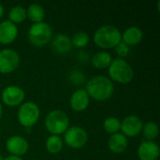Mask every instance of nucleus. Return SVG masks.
I'll return each mask as SVG.
<instances>
[{"label":"nucleus","instance_id":"nucleus-1","mask_svg":"<svg viewBox=\"0 0 160 160\" xmlns=\"http://www.w3.org/2000/svg\"><path fill=\"white\" fill-rule=\"evenodd\" d=\"M85 91L90 98L96 101H106L112 97L114 84L108 77L98 75L86 82Z\"/></svg>","mask_w":160,"mask_h":160},{"label":"nucleus","instance_id":"nucleus-2","mask_svg":"<svg viewBox=\"0 0 160 160\" xmlns=\"http://www.w3.org/2000/svg\"><path fill=\"white\" fill-rule=\"evenodd\" d=\"M122 41V32L112 24L102 25L94 34V43L100 49H114Z\"/></svg>","mask_w":160,"mask_h":160},{"label":"nucleus","instance_id":"nucleus-3","mask_svg":"<svg viewBox=\"0 0 160 160\" xmlns=\"http://www.w3.org/2000/svg\"><path fill=\"white\" fill-rule=\"evenodd\" d=\"M109 79L120 84H128L132 82L134 78V70L131 65L124 58L112 59L108 68Z\"/></svg>","mask_w":160,"mask_h":160},{"label":"nucleus","instance_id":"nucleus-4","mask_svg":"<svg viewBox=\"0 0 160 160\" xmlns=\"http://www.w3.org/2000/svg\"><path fill=\"white\" fill-rule=\"evenodd\" d=\"M69 118L62 110H52L49 112L44 120L46 130L51 135L59 136L64 134L69 128Z\"/></svg>","mask_w":160,"mask_h":160},{"label":"nucleus","instance_id":"nucleus-5","mask_svg":"<svg viewBox=\"0 0 160 160\" xmlns=\"http://www.w3.org/2000/svg\"><path fill=\"white\" fill-rule=\"evenodd\" d=\"M52 28L47 22L32 23L28 29L27 37L31 45L37 48L44 47L52 38Z\"/></svg>","mask_w":160,"mask_h":160},{"label":"nucleus","instance_id":"nucleus-6","mask_svg":"<svg viewBox=\"0 0 160 160\" xmlns=\"http://www.w3.org/2000/svg\"><path fill=\"white\" fill-rule=\"evenodd\" d=\"M39 117L40 109L37 103L33 101H26L19 106L17 119L22 127L25 128L34 127L38 122Z\"/></svg>","mask_w":160,"mask_h":160},{"label":"nucleus","instance_id":"nucleus-7","mask_svg":"<svg viewBox=\"0 0 160 160\" xmlns=\"http://www.w3.org/2000/svg\"><path fill=\"white\" fill-rule=\"evenodd\" d=\"M88 141V134L84 128L78 126L69 127L64 133V142L72 149L84 147Z\"/></svg>","mask_w":160,"mask_h":160},{"label":"nucleus","instance_id":"nucleus-8","mask_svg":"<svg viewBox=\"0 0 160 160\" xmlns=\"http://www.w3.org/2000/svg\"><path fill=\"white\" fill-rule=\"evenodd\" d=\"M19 53L10 48H6L0 51V73L9 74L15 71L20 65Z\"/></svg>","mask_w":160,"mask_h":160},{"label":"nucleus","instance_id":"nucleus-9","mask_svg":"<svg viewBox=\"0 0 160 160\" xmlns=\"http://www.w3.org/2000/svg\"><path fill=\"white\" fill-rule=\"evenodd\" d=\"M25 98V93L22 88L17 85H8L4 88L1 94L2 102L8 107H18L22 105Z\"/></svg>","mask_w":160,"mask_h":160},{"label":"nucleus","instance_id":"nucleus-10","mask_svg":"<svg viewBox=\"0 0 160 160\" xmlns=\"http://www.w3.org/2000/svg\"><path fill=\"white\" fill-rule=\"evenodd\" d=\"M143 127L142 120L137 115H128L121 121V128L122 134L127 138H135L140 133H142V129Z\"/></svg>","mask_w":160,"mask_h":160},{"label":"nucleus","instance_id":"nucleus-11","mask_svg":"<svg viewBox=\"0 0 160 160\" xmlns=\"http://www.w3.org/2000/svg\"><path fill=\"white\" fill-rule=\"evenodd\" d=\"M6 149L11 156L22 158L28 152L29 144L25 138L19 135H13L7 140Z\"/></svg>","mask_w":160,"mask_h":160},{"label":"nucleus","instance_id":"nucleus-12","mask_svg":"<svg viewBox=\"0 0 160 160\" xmlns=\"http://www.w3.org/2000/svg\"><path fill=\"white\" fill-rule=\"evenodd\" d=\"M90 104V98L84 88L75 90L69 98L70 108L77 112L85 111Z\"/></svg>","mask_w":160,"mask_h":160},{"label":"nucleus","instance_id":"nucleus-13","mask_svg":"<svg viewBox=\"0 0 160 160\" xmlns=\"http://www.w3.org/2000/svg\"><path fill=\"white\" fill-rule=\"evenodd\" d=\"M18 26L8 20L0 22V43L3 45L11 44L18 38Z\"/></svg>","mask_w":160,"mask_h":160},{"label":"nucleus","instance_id":"nucleus-14","mask_svg":"<svg viewBox=\"0 0 160 160\" xmlns=\"http://www.w3.org/2000/svg\"><path fill=\"white\" fill-rule=\"evenodd\" d=\"M138 158L140 160H158L159 158L160 149L155 142H142L138 147Z\"/></svg>","mask_w":160,"mask_h":160},{"label":"nucleus","instance_id":"nucleus-15","mask_svg":"<svg viewBox=\"0 0 160 160\" xmlns=\"http://www.w3.org/2000/svg\"><path fill=\"white\" fill-rule=\"evenodd\" d=\"M52 49L57 54H67L71 51L72 44L70 38L66 34H57L52 38Z\"/></svg>","mask_w":160,"mask_h":160},{"label":"nucleus","instance_id":"nucleus-16","mask_svg":"<svg viewBox=\"0 0 160 160\" xmlns=\"http://www.w3.org/2000/svg\"><path fill=\"white\" fill-rule=\"evenodd\" d=\"M143 38L142 30L137 26H130L124 30L122 33V42L127 44L128 47L138 45Z\"/></svg>","mask_w":160,"mask_h":160},{"label":"nucleus","instance_id":"nucleus-17","mask_svg":"<svg viewBox=\"0 0 160 160\" xmlns=\"http://www.w3.org/2000/svg\"><path fill=\"white\" fill-rule=\"evenodd\" d=\"M128 146V138L122 133L118 132L110 136L108 140V147L111 152L114 154H122L124 153Z\"/></svg>","mask_w":160,"mask_h":160},{"label":"nucleus","instance_id":"nucleus-18","mask_svg":"<svg viewBox=\"0 0 160 160\" xmlns=\"http://www.w3.org/2000/svg\"><path fill=\"white\" fill-rule=\"evenodd\" d=\"M112 61V56L110 52L106 51H100L93 55L91 59V64L97 69H105L110 67Z\"/></svg>","mask_w":160,"mask_h":160},{"label":"nucleus","instance_id":"nucleus-19","mask_svg":"<svg viewBox=\"0 0 160 160\" xmlns=\"http://www.w3.org/2000/svg\"><path fill=\"white\" fill-rule=\"evenodd\" d=\"M26 16L33 23L41 22H43L45 17V10L41 5L38 3H33L28 6L26 9Z\"/></svg>","mask_w":160,"mask_h":160},{"label":"nucleus","instance_id":"nucleus-20","mask_svg":"<svg viewBox=\"0 0 160 160\" xmlns=\"http://www.w3.org/2000/svg\"><path fill=\"white\" fill-rule=\"evenodd\" d=\"M45 148L50 154H59L63 149V140L60 136L51 135L47 138L45 142Z\"/></svg>","mask_w":160,"mask_h":160},{"label":"nucleus","instance_id":"nucleus-21","mask_svg":"<svg viewBox=\"0 0 160 160\" xmlns=\"http://www.w3.org/2000/svg\"><path fill=\"white\" fill-rule=\"evenodd\" d=\"M142 133L145 141L155 142V140L159 135V128L158 125L155 122H147L143 124Z\"/></svg>","mask_w":160,"mask_h":160},{"label":"nucleus","instance_id":"nucleus-22","mask_svg":"<svg viewBox=\"0 0 160 160\" xmlns=\"http://www.w3.org/2000/svg\"><path fill=\"white\" fill-rule=\"evenodd\" d=\"M26 18V9L22 6H14L8 12V21L16 25L23 22Z\"/></svg>","mask_w":160,"mask_h":160},{"label":"nucleus","instance_id":"nucleus-23","mask_svg":"<svg viewBox=\"0 0 160 160\" xmlns=\"http://www.w3.org/2000/svg\"><path fill=\"white\" fill-rule=\"evenodd\" d=\"M70 39H71L72 47L78 48V49H82L88 45V43L90 41V37L87 33H85L83 31H78L72 36V38Z\"/></svg>","mask_w":160,"mask_h":160},{"label":"nucleus","instance_id":"nucleus-24","mask_svg":"<svg viewBox=\"0 0 160 160\" xmlns=\"http://www.w3.org/2000/svg\"><path fill=\"white\" fill-rule=\"evenodd\" d=\"M103 128L107 133L111 135L118 133L121 128V120L113 116L108 117L103 122Z\"/></svg>","mask_w":160,"mask_h":160},{"label":"nucleus","instance_id":"nucleus-25","mask_svg":"<svg viewBox=\"0 0 160 160\" xmlns=\"http://www.w3.org/2000/svg\"><path fill=\"white\" fill-rule=\"evenodd\" d=\"M114 49H115L116 53L119 55V58H124V57L128 56L129 53V47L122 41Z\"/></svg>","mask_w":160,"mask_h":160},{"label":"nucleus","instance_id":"nucleus-26","mask_svg":"<svg viewBox=\"0 0 160 160\" xmlns=\"http://www.w3.org/2000/svg\"><path fill=\"white\" fill-rule=\"evenodd\" d=\"M70 80L75 84H81V83H82V82L84 80L83 73L80 70H73L70 73Z\"/></svg>","mask_w":160,"mask_h":160},{"label":"nucleus","instance_id":"nucleus-27","mask_svg":"<svg viewBox=\"0 0 160 160\" xmlns=\"http://www.w3.org/2000/svg\"><path fill=\"white\" fill-rule=\"evenodd\" d=\"M3 160H23V159H22V158H21V157H16V156H11V155H9V156H8V157L4 158V159Z\"/></svg>","mask_w":160,"mask_h":160},{"label":"nucleus","instance_id":"nucleus-28","mask_svg":"<svg viewBox=\"0 0 160 160\" xmlns=\"http://www.w3.org/2000/svg\"><path fill=\"white\" fill-rule=\"evenodd\" d=\"M4 13H5V8H4V6L0 3V19L3 18L4 16Z\"/></svg>","mask_w":160,"mask_h":160},{"label":"nucleus","instance_id":"nucleus-29","mask_svg":"<svg viewBox=\"0 0 160 160\" xmlns=\"http://www.w3.org/2000/svg\"><path fill=\"white\" fill-rule=\"evenodd\" d=\"M2 116H3V106L0 102V120L2 119Z\"/></svg>","mask_w":160,"mask_h":160},{"label":"nucleus","instance_id":"nucleus-30","mask_svg":"<svg viewBox=\"0 0 160 160\" xmlns=\"http://www.w3.org/2000/svg\"><path fill=\"white\" fill-rule=\"evenodd\" d=\"M157 7H158V10L160 11V1H158V6H157Z\"/></svg>","mask_w":160,"mask_h":160},{"label":"nucleus","instance_id":"nucleus-31","mask_svg":"<svg viewBox=\"0 0 160 160\" xmlns=\"http://www.w3.org/2000/svg\"><path fill=\"white\" fill-rule=\"evenodd\" d=\"M3 159H4V158H3V157H2V155L0 154V160H3Z\"/></svg>","mask_w":160,"mask_h":160}]
</instances>
